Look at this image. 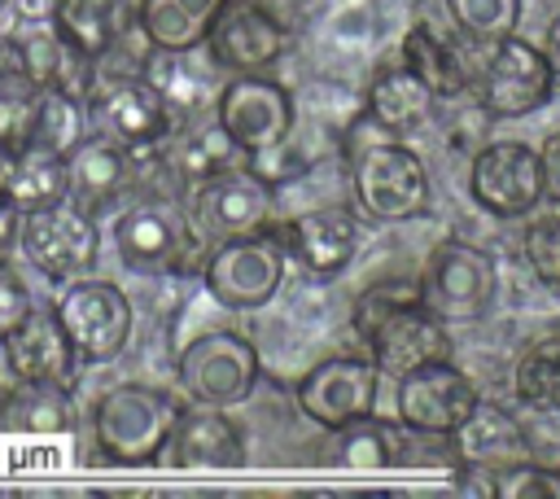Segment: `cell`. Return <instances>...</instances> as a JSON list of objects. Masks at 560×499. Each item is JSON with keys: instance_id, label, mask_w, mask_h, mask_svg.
<instances>
[{"instance_id": "41", "label": "cell", "mask_w": 560, "mask_h": 499, "mask_svg": "<svg viewBox=\"0 0 560 499\" xmlns=\"http://www.w3.org/2000/svg\"><path fill=\"white\" fill-rule=\"evenodd\" d=\"M538 166H542V197H547V201L560 210V131L542 140Z\"/></svg>"}, {"instance_id": "2", "label": "cell", "mask_w": 560, "mask_h": 499, "mask_svg": "<svg viewBox=\"0 0 560 499\" xmlns=\"http://www.w3.org/2000/svg\"><path fill=\"white\" fill-rule=\"evenodd\" d=\"M175 416L179 411L162 390H153V385H114L96 398V411H92L96 446L109 464H122V468L153 464V460H162V446L171 438Z\"/></svg>"}, {"instance_id": "20", "label": "cell", "mask_w": 560, "mask_h": 499, "mask_svg": "<svg viewBox=\"0 0 560 499\" xmlns=\"http://www.w3.org/2000/svg\"><path fill=\"white\" fill-rule=\"evenodd\" d=\"M4 350L18 368L22 381H48V385H66L74 390V368H79V350L66 337L57 311L48 306H31L26 320L4 337Z\"/></svg>"}, {"instance_id": "35", "label": "cell", "mask_w": 560, "mask_h": 499, "mask_svg": "<svg viewBox=\"0 0 560 499\" xmlns=\"http://www.w3.org/2000/svg\"><path fill=\"white\" fill-rule=\"evenodd\" d=\"M525 258H529V271L538 276V285L560 298V210L556 206L529 219V228H525Z\"/></svg>"}, {"instance_id": "44", "label": "cell", "mask_w": 560, "mask_h": 499, "mask_svg": "<svg viewBox=\"0 0 560 499\" xmlns=\"http://www.w3.org/2000/svg\"><path fill=\"white\" fill-rule=\"evenodd\" d=\"M547 57L560 66V13L551 18V26H547Z\"/></svg>"}, {"instance_id": "1", "label": "cell", "mask_w": 560, "mask_h": 499, "mask_svg": "<svg viewBox=\"0 0 560 499\" xmlns=\"http://www.w3.org/2000/svg\"><path fill=\"white\" fill-rule=\"evenodd\" d=\"M289 263L293 258L284 232L267 223L258 232L214 241V250L201 258V280L210 302H219L223 311H258L280 293Z\"/></svg>"}, {"instance_id": "32", "label": "cell", "mask_w": 560, "mask_h": 499, "mask_svg": "<svg viewBox=\"0 0 560 499\" xmlns=\"http://www.w3.org/2000/svg\"><path fill=\"white\" fill-rule=\"evenodd\" d=\"M332 464H341V468H389V464H402V446H398L389 425L363 416V420H350V425L337 429Z\"/></svg>"}, {"instance_id": "7", "label": "cell", "mask_w": 560, "mask_h": 499, "mask_svg": "<svg viewBox=\"0 0 560 499\" xmlns=\"http://www.w3.org/2000/svg\"><path fill=\"white\" fill-rule=\"evenodd\" d=\"M179 385L188 390L192 403H210V407H232L241 398L254 394L258 385V350L245 333L236 328H214L192 337L179 359H175Z\"/></svg>"}, {"instance_id": "9", "label": "cell", "mask_w": 560, "mask_h": 499, "mask_svg": "<svg viewBox=\"0 0 560 499\" xmlns=\"http://www.w3.org/2000/svg\"><path fill=\"white\" fill-rule=\"evenodd\" d=\"M52 311H57L66 337L74 341L79 359H88V363H109L131 341V324H136L131 298L109 280H88V276L66 280Z\"/></svg>"}, {"instance_id": "10", "label": "cell", "mask_w": 560, "mask_h": 499, "mask_svg": "<svg viewBox=\"0 0 560 499\" xmlns=\"http://www.w3.org/2000/svg\"><path fill=\"white\" fill-rule=\"evenodd\" d=\"M293 92L262 74H232L214 96V123L241 153L280 144L284 136H293Z\"/></svg>"}, {"instance_id": "3", "label": "cell", "mask_w": 560, "mask_h": 499, "mask_svg": "<svg viewBox=\"0 0 560 499\" xmlns=\"http://www.w3.org/2000/svg\"><path fill=\"white\" fill-rule=\"evenodd\" d=\"M114 250L127 271L166 276L192 267V258L201 254V232L192 228V214L179 201L149 197L114 219Z\"/></svg>"}, {"instance_id": "16", "label": "cell", "mask_w": 560, "mask_h": 499, "mask_svg": "<svg viewBox=\"0 0 560 499\" xmlns=\"http://www.w3.org/2000/svg\"><path fill=\"white\" fill-rule=\"evenodd\" d=\"M468 193L481 210L499 219L529 214L542 201V166L538 153L521 140H494L486 144L468 166Z\"/></svg>"}, {"instance_id": "39", "label": "cell", "mask_w": 560, "mask_h": 499, "mask_svg": "<svg viewBox=\"0 0 560 499\" xmlns=\"http://www.w3.org/2000/svg\"><path fill=\"white\" fill-rule=\"evenodd\" d=\"M411 298H420V280H381V285L363 289L359 302H354V311H350L354 333L368 337V328H372L385 311H394L398 302H411Z\"/></svg>"}, {"instance_id": "40", "label": "cell", "mask_w": 560, "mask_h": 499, "mask_svg": "<svg viewBox=\"0 0 560 499\" xmlns=\"http://www.w3.org/2000/svg\"><path fill=\"white\" fill-rule=\"evenodd\" d=\"M31 306H35V302H31L26 285H22L13 271H0V337H9V333L26 320Z\"/></svg>"}, {"instance_id": "42", "label": "cell", "mask_w": 560, "mask_h": 499, "mask_svg": "<svg viewBox=\"0 0 560 499\" xmlns=\"http://www.w3.org/2000/svg\"><path fill=\"white\" fill-rule=\"evenodd\" d=\"M18 223H22V210L9 197H0V254L18 241Z\"/></svg>"}, {"instance_id": "11", "label": "cell", "mask_w": 560, "mask_h": 499, "mask_svg": "<svg viewBox=\"0 0 560 499\" xmlns=\"http://www.w3.org/2000/svg\"><path fill=\"white\" fill-rule=\"evenodd\" d=\"M477 398H481L477 385L451 359H433L398 376L394 407H398L402 429L420 438H438V433H455L464 416L477 407Z\"/></svg>"}, {"instance_id": "12", "label": "cell", "mask_w": 560, "mask_h": 499, "mask_svg": "<svg viewBox=\"0 0 560 499\" xmlns=\"http://www.w3.org/2000/svg\"><path fill=\"white\" fill-rule=\"evenodd\" d=\"M271 184H262L245 166L214 171L192 184V228L201 241H228L245 236L271 223Z\"/></svg>"}, {"instance_id": "5", "label": "cell", "mask_w": 560, "mask_h": 499, "mask_svg": "<svg viewBox=\"0 0 560 499\" xmlns=\"http://www.w3.org/2000/svg\"><path fill=\"white\" fill-rule=\"evenodd\" d=\"M88 101V123L92 131L127 144V149H153L171 136L175 114L162 101V92L144 79V70H96Z\"/></svg>"}, {"instance_id": "6", "label": "cell", "mask_w": 560, "mask_h": 499, "mask_svg": "<svg viewBox=\"0 0 560 499\" xmlns=\"http://www.w3.org/2000/svg\"><path fill=\"white\" fill-rule=\"evenodd\" d=\"M499 293V271L494 258L468 241H438L424 276H420V302L442 320V324H468L490 311Z\"/></svg>"}, {"instance_id": "45", "label": "cell", "mask_w": 560, "mask_h": 499, "mask_svg": "<svg viewBox=\"0 0 560 499\" xmlns=\"http://www.w3.org/2000/svg\"><path fill=\"white\" fill-rule=\"evenodd\" d=\"M4 4H9V0H0V9H4Z\"/></svg>"}, {"instance_id": "33", "label": "cell", "mask_w": 560, "mask_h": 499, "mask_svg": "<svg viewBox=\"0 0 560 499\" xmlns=\"http://www.w3.org/2000/svg\"><path fill=\"white\" fill-rule=\"evenodd\" d=\"M512 390L529 407L560 411V337H542L516 359Z\"/></svg>"}, {"instance_id": "14", "label": "cell", "mask_w": 560, "mask_h": 499, "mask_svg": "<svg viewBox=\"0 0 560 499\" xmlns=\"http://www.w3.org/2000/svg\"><path fill=\"white\" fill-rule=\"evenodd\" d=\"M376 385H381V368L372 359H354V355H337L315 363L302 385H298V407L311 425L337 433L350 420L372 416L376 407Z\"/></svg>"}, {"instance_id": "19", "label": "cell", "mask_w": 560, "mask_h": 499, "mask_svg": "<svg viewBox=\"0 0 560 499\" xmlns=\"http://www.w3.org/2000/svg\"><path fill=\"white\" fill-rule=\"evenodd\" d=\"M280 232H284L289 258L306 276H337L359 254V223L341 206H319V210L293 214L289 223H280Z\"/></svg>"}, {"instance_id": "36", "label": "cell", "mask_w": 560, "mask_h": 499, "mask_svg": "<svg viewBox=\"0 0 560 499\" xmlns=\"http://www.w3.org/2000/svg\"><path fill=\"white\" fill-rule=\"evenodd\" d=\"M35 92L39 88L31 83V74L22 66L18 70H0V140H9V144H22L26 140Z\"/></svg>"}, {"instance_id": "30", "label": "cell", "mask_w": 560, "mask_h": 499, "mask_svg": "<svg viewBox=\"0 0 560 499\" xmlns=\"http://www.w3.org/2000/svg\"><path fill=\"white\" fill-rule=\"evenodd\" d=\"M144 79L162 92V101L171 105L175 118H192L210 105V83L206 74L192 66V53H166V48H153V57L144 61Z\"/></svg>"}, {"instance_id": "29", "label": "cell", "mask_w": 560, "mask_h": 499, "mask_svg": "<svg viewBox=\"0 0 560 499\" xmlns=\"http://www.w3.org/2000/svg\"><path fill=\"white\" fill-rule=\"evenodd\" d=\"M402 66H411L429 83L433 96H459L468 88V70H464L459 53L429 22H416L402 35Z\"/></svg>"}, {"instance_id": "17", "label": "cell", "mask_w": 560, "mask_h": 499, "mask_svg": "<svg viewBox=\"0 0 560 499\" xmlns=\"http://www.w3.org/2000/svg\"><path fill=\"white\" fill-rule=\"evenodd\" d=\"M368 350H372V363L385 372V376H402L420 363H433V359H451V337H446V324L420 302H398L394 311H385L372 328H368Z\"/></svg>"}, {"instance_id": "43", "label": "cell", "mask_w": 560, "mask_h": 499, "mask_svg": "<svg viewBox=\"0 0 560 499\" xmlns=\"http://www.w3.org/2000/svg\"><path fill=\"white\" fill-rule=\"evenodd\" d=\"M13 162H18V144H9V140H0V197H4V188H9V179H13Z\"/></svg>"}, {"instance_id": "4", "label": "cell", "mask_w": 560, "mask_h": 499, "mask_svg": "<svg viewBox=\"0 0 560 499\" xmlns=\"http://www.w3.org/2000/svg\"><path fill=\"white\" fill-rule=\"evenodd\" d=\"M350 184H354L359 206L381 223L416 219L429 206V171L420 153H411L407 144L389 136L350 153Z\"/></svg>"}, {"instance_id": "18", "label": "cell", "mask_w": 560, "mask_h": 499, "mask_svg": "<svg viewBox=\"0 0 560 499\" xmlns=\"http://www.w3.org/2000/svg\"><path fill=\"white\" fill-rule=\"evenodd\" d=\"M162 460L171 468H241L245 464V433L228 411L201 403V407H188L175 416L171 438L162 446Z\"/></svg>"}, {"instance_id": "22", "label": "cell", "mask_w": 560, "mask_h": 499, "mask_svg": "<svg viewBox=\"0 0 560 499\" xmlns=\"http://www.w3.org/2000/svg\"><path fill=\"white\" fill-rule=\"evenodd\" d=\"M455 446V464H481L490 473H503L521 460H529V438L525 429L494 403H481L464 416V425L451 433Z\"/></svg>"}, {"instance_id": "25", "label": "cell", "mask_w": 560, "mask_h": 499, "mask_svg": "<svg viewBox=\"0 0 560 499\" xmlns=\"http://www.w3.org/2000/svg\"><path fill=\"white\" fill-rule=\"evenodd\" d=\"M70 201H79L83 210L96 206V201H109L122 179H127V144L109 140V136H83L74 149H70Z\"/></svg>"}, {"instance_id": "8", "label": "cell", "mask_w": 560, "mask_h": 499, "mask_svg": "<svg viewBox=\"0 0 560 499\" xmlns=\"http://www.w3.org/2000/svg\"><path fill=\"white\" fill-rule=\"evenodd\" d=\"M18 245L44 280H79L96 267L101 232L79 201H57L44 210H26L18 223Z\"/></svg>"}, {"instance_id": "31", "label": "cell", "mask_w": 560, "mask_h": 499, "mask_svg": "<svg viewBox=\"0 0 560 499\" xmlns=\"http://www.w3.org/2000/svg\"><path fill=\"white\" fill-rule=\"evenodd\" d=\"M236 158H245V153L232 144V136H228L219 123H210V127H188V131H179L175 144H171V166H175L188 184H197V179H206V175H214V171L236 166Z\"/></svg>"}, {"instance_id": "27", "label": "cell", "mask_w": 560, "mask_h": 499, "mask_svg": "<svg viewBox=\"0 0 560 499\" xmlns=\"http://www.w3.org/2000/svg\"><path fill=\"white\" fill-rule=\"evenodd\" d=\"M92 131L88 123V101L74 96V92H61V88H39L35 92V109H31V127H26V140L22 144H39V149H52V153H66Z\"/></svg>"}, {"instance_id": "28", "label": "cell", "mask_w": 560, "mask_h": 499, "mask_svg": "<svg viewBox=\"0 0 560 499\" xmlns=\"http://www.w3.org/2000/svg\"><path fill=\"white\" fill-rule=\"evenodd\" d=\"M70 420H74V411H70L66 385L22 381L0 403V429H13V433H66Z\"/></svg>"}, {"instance_id": "13", "label": "cell", "mask_w": 560, "mask_h": 499, "mask_svg": "<svg viewBox=\"0 0 560 499\" xmlns=\"http://www.w3.org/2000/svg\"><path fill=\"white\" fill-rule=\"evenodd\" d=\"M289 48V26L267 13L258 0H228L214 18L201 53L210 66L232 74H262L271 61H280Z\"/></svg>"}, {"instance_id": "37", "label": "cell", "mask_w": 560, "mask_h": 499, "mask_svg": "<svg viewBox=\"0 0 560 499\" xmlns=\"http://www.w3.org/2000/svg\"><path fill=\"white\" fill-rule=\"evenodd\" d=\"M494 499H560V468L521 460V464L494 473Z\"/></svg>"}, {"instance_id": "38", "label": "cell", "mask_w": 560, "mask_h": 499, "mask_svg": "<svg viewBox=\"0 0 560 499\" xmlns=\"http://www.w3.org/2000/svg\"><path fill=\"white\" fill-rule=\"evenodd\" d=\"M245 171H254L262 184H289V179H298V175H306L311 171V162H306V153L293 144V136H284L280 144H267V149H254V153H245Z\"/></svg>"}, {"instance_id": "23", "label": "cell", "mask_w": 560, "mask_h": 499, "mask_svg": "<svg viewBox=\"0 0 560 499\" xmlns=\"http://www.w3.org/2000/svg\"><path fill=\"white\" fill-rule=\"evenodd\" d=\"M228 0H140L136 26L153 48L166 53H201L214 18Z\"/></svg>"}, {"instance_id": "15", "label": "cell", "mask_w": 560, "mask_h": 499, "mask_svg": "<svg viewBox=\"0 0 560 499\" xmlns=\"http://www.w3.org/2000/svg\"><path fill=\"white\" fill-rule=\"evenodd\" d=\"M551 88H556L551 57H542L534 44L516 35H503L481 74V105L494 118H525L551 101Z\"/></svg>"}, {"instance_id": "24", "label": "cell", "mask_w": 560, "mask_h": 499, "mask_svg": "<svg viewBox=\"0 0 560 499\" xmlns=\"http://www.w3.org/2000/svg\"><path fill=\"white\" fill-rule=\"evenodd\" d=\"M433 92H429V83L411 70V66H389V70H381L376 79H372V88H368V114L394 136V131H416L429 114H433Z\"/></svg>"}, {"instance_id": "34", "label": "cell", "mask_w": 560, "mask_h": 499, "mask_svg": "<svg viewBox=\"0 0 560 499\" xmlns=\"http://www.w3.org/2000/svg\"><path fill=\"white\" fill-rule=\"evenodd\" d=\"M451 22L477 39V44H499L503 35L516 31L521 18V0H446Z\"/></svg>"}, {"instance_id": "26", "label": "cell", "mask_w": 560, "mask_h": 499, "mask_svg": "<svg viewBox=\"0 0 560 499\" xmlns=\"http://www.w3.org/2000/svg\"><path fill=\"white\" fill-rule=\"evenodd\" d=\"M4 197L26 214V210H44L70 197V162L66 153L39 149V144H18V162H13V179L4 188Z\"/></svg>"}, {"instance_id": "21", "label": "cell", "mask_w": 560, "mask_h": 499, "mask_svg": "<svg viewBox=\"0 0 560 499\" xmlns=\"http://www.w3.org/2000/svg\"><path fill=\"white\" fill-rule=\"evenodd\" d=\"M48 22L79 57L101 66L136 26V9L131 0H57Z\"/></svg>"}]
</instances>
